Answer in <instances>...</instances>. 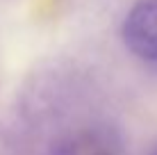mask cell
Segmentation results:
<instances>
[{
	"mask_svg": "<svg viewBox=\"0 0 157 155\" xmlns=\"http://www.w3.org/2000/svg\"><path fill=\"white\" fill-rule=\"evenodd\" d=\"M148 155H157V146H155V148H153V151H150Z\"/></svg>",
	"mask_w": 157,
	"mask_h": 155,
	"instance_id": "3",
	"label": "cell"
},
{
	"mask_svg": "<svg viewBox=\"0 0 157 155\" xmlns=\"http://www.w3.org/2000/svg\"><path fill=\"white\" fill-rule=\"evenodd\" d=\"M123 44L146 62H157V0H139L121 25Z\"/></svg>",
	"mask_w": 157,
	"mask_h": 155,
	"instance_id": "1",
	"label": "cell"
},
{
	"mask_svg": "<svg viewBox=\"0 0 157 155\" xmlns=\"http://www.w3.org/2000/svg\"><path fill=\"white\" fill-rule=\"evenodd\" d=\"M66 155H121V151H118V141L112 139L109 135L89 132L82 139H75Z\"/></svg>",
	"mask_w": 157,
	"mask_h": 155,
	"instance_id": "2",
	"label": "cell"
}]
</instances>
